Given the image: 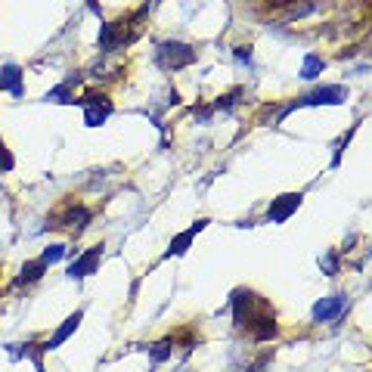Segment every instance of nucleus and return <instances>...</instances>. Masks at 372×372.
Returning <instances> with one entry per match:
<instances>
[{
    "instance_id": "obj_18",
    "label": "nucleus",
    "mask_w": 372,
    "mask_h": 372,
    "mask_svg": "<svg viewBox=\"0 0 372 372\" xmlns=\"http://www.w3.org/2000/svg\"><path fill=\"white\" fill-rule=\"evenodd\" d=\"M245 97V87H232L230 93H223V97H217L214 99V103H211V108H214V115L217 112H223V115H230L232 112V108H236L239 106V99H242Z\"/></svg>"
},
{
    "instance_id": "obj_6",
    "label": "nucleus",
    "mask_w": 372,
    "mask_h": 372,
    "mask_svg": "<svg viewBox=\"0 0 372 372\" xmlns=\"http://www.w3.org/2000/svg\"><path fill=\"white\" fill-rule=\"evenodd\" d=\"M347 307H351V298H347L345 292H335V294H326L320 298L314 307H310V323L323 326V323H341L347 314Z\"/></svg>"
},
{
    "instance_id": "obj_1",
    "label": "nucleus",
    "mask_w": 372,
    "mask_h": 372,
    "mask_svg": "<svg viewBox=\"0 0 372 372\" xmlns=\"http://www.w3.org/2000/svg\"><path fill=\"white\" fill-rule=\"evenodd\" d=\"M230 310H232V326H236V329H248L254 316L264 314V310H273V307H270L267 298H261L258 292L236 289L230 294Z\"/></svg>"
},
{
    "instance_id": "obj_2",
    "label": "nucleus",
    "mask_w": 372,
    "mask_h": 372,
    "mask_svg": "<svg viewBox=\"0 0 372 372\" xmlns=\"http://www.w3.org/2000/svg\"><path fill=\"white\" fill-rule=\"evenodd\" d=\"M196 59H199L196 46H190L183 41H161L155 46V66H159L161 72H180V68L192 66Z\"/></svg>"
},
{
    "instance_id": "obj_16",
    "label": "nucleus",
    "mask_w": 372,
    "mask_h": 372,
    "mask_svg": "<svg viewBox=\"0 0 372 372\" xmlns=\"http://www.w3.org/2000/svg\"><path fill=\"white\" fill-rule=\"evenodd\" d=\"M146 354H149L152 366H161V363H168L170 356H174V341H170V338L152 341V345H146Z\"/></svg>"
},
{
    "instance_id": "obj_11",
    "label": "nucleus",
    "mask_w": 372,
    "mask_h": 372,
    "mask_svg": "<svg viewBox=\"0 0 372 372\" xmlns=\"http://www.w3.org/2000/svg\"><path fill=\"white\" fill-rule=\"evenodd\" d=\"M81 320H84V310H75V314H68L66 320H62V326H59V329L53 332V335L46 338V341H41L44 354H50V351H56V347H62V345H66V341H68V338H72L75 332H78V326H81Z\"/></svg>"
},
{
    "instance_id": "obj_4",
    "label": "nucleus",
    "mask_w": 372,
    "mask_h": 372,
    "mask_svg": "<svg viewBox=\"0 0 372 372\" xmlns=\"http://www.w3.org/2000/svg\"><path fill=\"white\" fill-rule=\"evenodd\" d=\"M90 221H93V211H90L87 205H75V202H68L62 211L46 217V227L44 230H68L72 236H81V232L90 227Z\"/></svg>"
},
{
    "instance_id": "obj_26",
    "label": "nucleus",
    "mask_w": 372,
    "mask_h": 372,
    "mask_svg": "<svg viewBox=\"0 0 372 372\" xmlns=\"http://www.w3.org/2000/svg\"><path fill=\"white\" fill-rule=\"evenodd\" d=\"M87 6H90V13H97V16L103 13V10H99V4H97V0H87Z\"/></svg>"
},
{
    "instance_id": "obj_13",
    "label": "nucleus",
    "mask_w": 372,
    "mask_h": 372,
    "mask_svg": "<svg viewBox=\"0 0 372 372\" xmlns=\"http://www.w3.org/2000/svg\"><path fill=\"white\" fill-rule=\"evenodd\" d=\"M46 273V264L41 258H35V261H25L22 264V270H19V276L13 279V289H22V285H35V283H41Z\"/></svg>"
},
{
    "instance_id": "obj_20",
    "label": "nucleus",
    "mask_w": 372,
    "mask_h": 372,
    "mask_svg": "<svg viewBox=\"0 0 372 372\" xmlns=\"http://www.w3.org/2000/svg\"><path fill=\"white\" fill-rule=\"evenodd\" d=\"M68 254H72V248H68V245H62V242H53V245H46L44 252H41V261L46 264V267H53V264L66 261Z\"/></svg>"
},
{
    "instance_id": "obj_3",
    "label": "nucleus",
    "mask_w": 372,
    "mask_h": 372,
    "mask_svg": "<svg viewBox=\"0 0 372 372\" xmlns=\"http://www.w3.org/2000/svg\"><path fill=\"white\" fill-rule=\"evenodd\" d=\"M137 35H140V28L130 25V19L103 22V25H99L97 46H99V53H118V50H124V46L134 44Z\"/></svg>"
},
{
    "instance_id": "obj_7",
    "label": "nucleus",
    "mask_w": 372,
    "mask_h": 372,
    "mask_svg": "<svg viewBox=\"0 0 372 372\" xmlns=\"http://www.w3.org/2000/svg\"><path fill=\"white\" fill-rule=\"evenodd\" d=\"M103 242L99 245H90V248H84L81 254H75V261L68 264V270H66V276L72 279V283H81V279H87L93 276L99 270V261H103Z\"/></svg>"
},
{
    "instance_id": "obj_27",
    "label": "nucleus",
    "mask_w": 372,
    "mask_h": 372,
    "mask_svg": "<svg viewBox=\"0 0 372 372\" xmlns=\"http://www.w3.org/2000/svg\"><path fill=\"white\" fill-rule=\"evenodd\" d=\"M180 372H190V369H180Z\"/></svg>"
},
{
    "instance_id": "obj_8",
    "label": "nucleus",
    "mask_w": 372,
    "mask_h": 372,
    "mask_svg": "<svg viewBox=\"0 0 372 372\" xmlns=\"http://www.w3.org/2000/svg\"><path fill=\"white\" fill-rule=\"evenodd\" d=\"M304 202V192H283L267 205V214H264V223H285L289 217L301 208Z\"/></svg>"
},
{
    "instance_id": "obj_19",
    "label": "nucleus",
    "mask_w": 372,
    "mask_h": 372,
    "mask_svg": "<svg viewBox=\"0 0 372 372\" xmlns=\"http://www.w3.org/2000/svg\"><path fill=\"white\" fill-rule=\"evenodd\" d=\"M44 103H62V106H78V97L72 93L68 84H56V87H50L44 93Z\"/></svg>"
},
{
    "instance_id": "obj_24",
    "label": "nucleus",
    "mask_w": 372,
    "mask_h": 372,
    "mask_svg": "<svg viewBox=\"0 0 372 372\" xmlns=\"http://www.w3.org/2000/svg\"><path fill=\"white\" fill-rule=\"evenodd\" d=\"M192 115L202 121V124H211V118H214V108L211 106H192Z\"/></svg>"
},
{
    "instance_id": "obj_5",
    "label": "nucleus",
    "mask_w": 372,
    "mask_h": 372,
    "mask_svg": "<svg viewBox=\"0 0 372 372\" xmlns=\"http://www.w3.org/2000/svg\"><path fill=\"white\" fill-rule=\"evenodd\" d=\"M78 106L84 108V124L87 128H103V124L112 118L115 112V103L106 97L103 90H87L78 97Z\"/></svg>"
},
{
    "instance_id": "obj_15",
    "label": "nucleus",
    "mask_w": 372,
    "mask_h": 372,
    "mask_svg": "<svg viewBox=\"0 0 372 372\" xmlns=\"http://www.w3.org/2000/svg\"><path fill=\"white\" fill-rule=\"evenodd\" d=\"M320 0H289V4L283 6V19L285 22H294V19H304V16H314L316 10H320Z\"/></svg>"
},
{
    "instance_id": "obj_21",
    "label": "nucleus",
    "mask_w": 372,
    "mask_h": 372,
    "mask_svg": "<svg viewBox=\"0 0 372 372\" xmlns=\"http://www.w3.org/2000/svg\"><path fill=\"white\" fill-rule=\"evenodd\" d=\"M320 270H323L326 276H338L341 273V252L329 248L326 254H320Z\"/></svg>"
},
{
    "instance_id": "obj_25",
    "label": "nucleus",
    "mask_w": 372,
    "mask_h": 372,
    "mask_svg": "<svg viewBox=\"0 0 372 372\" xmlns=\"http://www.w3.org/2000/svg\"><path fill=\"white\" fill-rule=\"evenodd\" d=\"M354 245H356V232H351V236L345 239V245H341V252H354Z\"/></svg>"
},
{
    "instance_id": "obj_23",
    "label": "nucleus",
    "mask_w": 372,
    "mask_h": 372,
    "mask_svg": "<svg viewBox=\"0 0 372 372\" xmlns=\"http://www.w3.org/2000/svg\"><path fill=\"white\" fill-rule=\"evenodd\" d=\"M13 168H16V159H13V152L6 149L4 137H0V174H10Z\"/></svg>"
},
{
    "instance_id": "obj_12",
    "label": "nucleus",
    "mask_w": 372,
    "mask_h": 372,
    "mask_svg": "<svg viewBox=\"0 0 372 372\" xmlns=\"http://www.w3.org/2000/svg\"><path fill=\"white\" fill-rule=\"evenodd\" d=\"M248 332H252V341L254 345H264V341H276L279 338V326H276V314L273 310H264L252 320L248 326Z\"/></svg>"
},
{
    "instance_id": "obj_9",
    "label": "nucleus",
    "mask_w": 372,
    "mask_h": 372,
    "mask_svg": "<svg viewBox=\"0 0 372 372\" xmlns=\"http://www.w3.org/2000/svg\"><path fill=\"white\" fill-rule=\"evenodd\" d=\"M0 90L10 93L13 99L25 97V72H22V66H16V62H4L0 66Z\"/></svg>"
},
{
    "instance_id": "obj_22",
    "label": "nucleus",
    "mask_w": 372,
    "mask_h": 372,
    "mask_svg": "<svg viewBox=\"0 0 372 372\" xmlns=\"http://www.w3.org/2000/svg\"><path fill=\"white\" fill-rule=\"evenodd\" d=\"M232 59H236V66H245V68H252V66H254L252 46H232Z\"/></svg>"
},
{
    "instance_id": "obj_17",
    "label": "nucleus",
    "mask_w": 372,
    "mask_h": 372,
    "mask_svg": "<svg viewBox=\"0 0 372 372\" xmlns=\"http://www.w3.org/2000/svg\"><path fill=\"white\" fill-rule=\"evenodd\" d=\"M323 68H326V59L320 56V53H304V62H301V78H304V81H316V78L323 75Z\"/></svg>"
},
{
    "instance_id": "obj_14",
    "label": "nucleus",
    "mask_w": 372,
    "mask_h": 372,
    "mask_svg": "<svg viewBox=\"0 0 372 372\" xmlns=\"http://www.w3.org/2000/svg\"><path fill=\"white\" fill-rule=\"evenodd\" d=\"M6 351L13 356H25V360L35 363L37 372H44V347L37 341H25V345H6Z\"/></svg>"
},
{
    "instance_id": "obj_10",
    "label": "nucleus",
    "mask_w": 372,
    "mask_h": 372,
    "mask_svg": "<svg viewBox=\"0 0 372 372\" xmlns=\"http://www.w3.org/2000/svg\"><path fill=\"white\" fill-rule=\"evenodd\" d=\"M208 223H211V221H208V217H199V221L196 223H192V227L190 230H183V232H177V236L174 239H170V245H168V252L165 254H161V258H183V254L186 252H190V245H192V239H196L199 236V232L202 230H205L208 227Z\"/></svg>"
}]
</instances>
